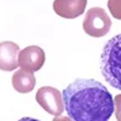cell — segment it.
Segmentation results:
<instances>
[{
	"instance_id": "obj_1",
	"label": "cell",
	"mask_w": 121,
	"mask_h": 121,
	"mask_svg": "<svg viewBox=\"0 0 121 121\" xmlns=\"http://www.w3.org/2000/svg\"><path fill=\"white\" fill-rule=\"evenodd\" d=\"M62 96L64 110L74 121H108L115 110L112 93L93 79H76Z\"/></svg>"
},
{
	"instance_id": "obj_2",
	"label": "cell",
	"mask_w": 121,
	"mask_h": 121,
	"mask_svg": "<svg viewBox=\"0 0 121 121\" xmlns=\"http://www.w3.org/2000/svg\"><path fill=\"white\" fill-rule=\"evenodd\" d=\"M100 72L113 87L121 90V34L105 44L100 55Z\"/></svg>"
},
{
	"instance_id": "obj_3",
	"label": "cell",
	"mask_w": 121,
	"mask_h": 121,
	"mask_svg": "<svg viewBox=\"0 0 121 121\" xmlns=\"http://www.w3.org/2000/svg\"><path fill=\"white\" fill-rule=\"evenodd\" d=\"M82 27L87 35L93 38H102L109 33L112 28V21L103 9L92 7L86 12Z\"/></svg>"
},
{
	"instance_id": "obj_4",
	"label": "cell",
	"mask_w": 121,
	"mask_h": 121,
	"mask_svg": "<svg viewBox=\"0 0 121 121\" xmlns=\"http://www.w3.org/2000/svg\"><path fill=\"white\" fill-rule=\"evenodd\" d=\"M35 99L45 112L53 116H59L64 110L63 96L55 87L51 86L40 87L36 92Z\"/></svg>"
},
{
	"instance_id": "obj_5",
	"label": "cell",
	"mask_w": 121,
	"mask_h": 121,
	"mask_svg": "<svg viewBox=\"0 0 121 121\" xmlns=\"http://www.w3.org/2000/svg\"><path fill=\"white\" fill-rule=\"evenodd\" d=\"M45 52L39 46H28L18 53V64L22 69L38 72L45 63Z\"/></svg>"
},
{
	"instance_id": "obj_6",
	"label": "cell",
	"mask_w": 121,
	"mask_h": 121,
	"mask_svg": "<svg viewBox=\"0 0 121 121\" xmlns=\"http://www.w3.org/2000/svg\"><path fill=\"white\" fill-rule=\"evenodd\" d=\"M87 5V0H55L53 11L63 18H76L81 16Z\"/></svg>"
},
{
	"instance_id": "obj_7",
	"label": "cell",
	"mask_w": 121,
	"mask_h": 121,
	"mask_svg": "<svg viewBox=\"0 0 121 121\" xmlns=\"http://www.w3.org/2000/svg\"><path fill=\"white\" fill-rule=\"evenodd\" d=\"M19 47L12 41L0 43V70L11 72L15 70L18 64Z\"/></svg>"
},
{
	"instance_id": "obj_8",
	"label": "cell",
	"mask_w": 121,
	"mask_h": 121,
	"mask_svg": "<svg viewBox=\"0 0 121 121\" xmlns=\"http://www.w3.org/2000/svg\"><path fill=\"white\" fill-rule=\"evenodd\" d=\"M36 79L33 72L26 69H19L12 75V86L19 93H29L34 88Z\"/></svg>"
},
{
	"instance_id": "obj_9",
	"label": "cell",
	"mask_w": 121,
	"mask_h": 121,
	"mask_svg": "<svg viewBox=\"0 0 121 121\" xmlns=\"http://www.w3.org/2000/svg\"><path fill=\"white\" fill-rule=\"evenodd\" d=\"M108 7L114 18L121 19V0H108Z\"/></svg>"
},
{
	"instance_id": "obj_10",
	"label": "cell",
	"mask_w": 121,
	"mask_h": 121,
	"mask_svg": "<svg viewBox=\"0 0 121 121\" xmlns=\"http://www.w3.org/2000/svg\"><path fill=\"white\" fill-rule=\"evenodd\" d=\"M114 105H115V115L117 121H121V95H117L114 99Z\"/></svg>"
},
{
	"instance_id": "obj_11",
	"label": "cell",
	"mask_w": 121,
	"mask_h": 121,
	"mask_svg": "<svg viewBox=\"0 0 121 121\" xmlns=\"http://www.w3.org/2000/svg\"><path fill=\"white\" fill-rule=\"evenodd\" d=\"M52 121H74V120L70 119V117H65V116H57Z\"/></svg>"
},
{
	"instance_id": "obj_12",
	"label": "cell",
	"mask_w": 121,
	"mask_h": 121,
	"mask_svg": "<svg viewBox=\"0 0 121 121\" xmlns=\"http://www.w3.org/2000/svg\"><path fill=\"white\" fill-rule=\"evenodd\" d=\"M18 121H39V120L33 119V117H22V119H19Z\"/></svg>"
}]
</instances>
